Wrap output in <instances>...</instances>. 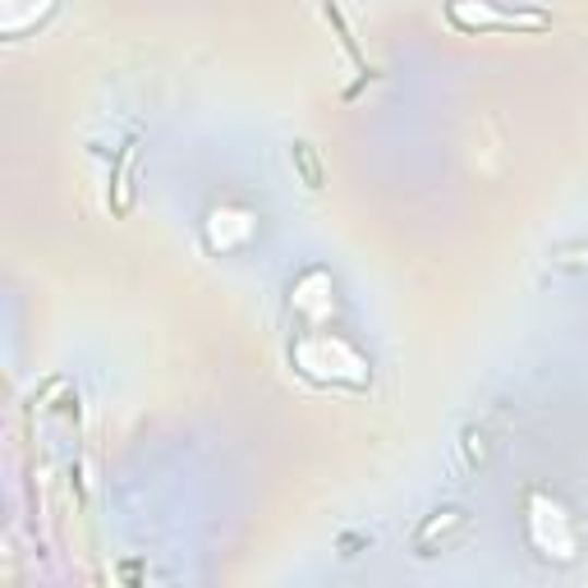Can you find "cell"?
<instances>
[{"mask_svg": "<svg viewBox=\"0 0 588 588\" xmlns=\"http://www.w3.org/2000/svg\"><path fill=\"white\" fill-rule=\"evenodd\" d=\"M446 19L460 33H542L552 28L548 10H496L492 0H451Z\"/></svg>", "mask_w": 588, "mask_h": 588, "instance_id": "6da1fadb", "label": "cell"}, {"mask_svg": "<svg viewBox=\"0 0 588 588\" xmlns=\"http://www.w3.org/2000/svg\"><path fill=\"white\" fill-rule=\"evenodd\" d=\"M469 533V511L465 506H437L432 515H423V525L413 529V556H437L442 548H451L455 538Z\"/></svg>", "mask_w": 588, "mask_h": 588, "instance_id": "7a4b0ae2", "label": "cell"}, {"mask_svg": "<svg viewBox=\"0 0 588 588\" xmlns=\"http://www.w3.org/2000/svg\"><path fill=\"white\" fill-rule=\"evenodd\" d=\"M134 189H139V134H129L116 147V157H111V189H106L111 216H129V212H134Z\"/></svg>", "mask_w": 588, "mask_h": 588, "instance_id": "3957f363", "label": "cell"}, {"mask_svg": "<svg viewBox=\"0 0 588 588\" xmlns=\"http://www.w3.org/2000/svg\"><path fill=\"white\" fill-rule=\"evenodd\" d=\"M322 19L332 24V33H336V41H340V51L359 64V74H377V64H368V56H363V47H359V37H355V28H350V19H345V10L336 5V0H322Z\"/></svg>", "mask_w": 588, "mask_h": 588, "instance_id": "277c9868", "label": "cell"}, {"mask_svg": "<svg viewBox=\"0 0 588 588\" xmlns=\"http://www.w3.org/2000/svg\"><path fill=\"white\" fill-rule=\"evenodd\" d=\"M290 166L299 170L303 189H313V193H322V189H326V170H322V157H317V147H313L309 139H295V143H290Z\"/></svg>", "mask_w": 588, "mask_h": 588, "instance_id": "5b68a950", "label": "cell"}, {"mask_svg": "<svg viewBox=\"0 0 588 588\" xmlns=\"http://www.w3.org/2000/svg\"><path fill=\"white\" fill-rule=\"evenodd\" d=\"M460 451H465V469H483L488 455H492L488 428H483V423H469V428L460 432Z\"/></svg>", "mask_w": 588, "mask_h": 588, "instance_id": "8992f818", "label": "cell"}, {"mask_svg": "<svg viewBox=\"0 0 588 588\" xmlns=\"http://www.w3.org/2000/svg\"><path fill=\"white\" fill-rule=\"evenodd\" d=\"M363 542H373V538H359V533H345V538H340V548H345V556H355V548H363Z\"/></svg>", "mask_w": 588, "mask_h": 588, "instance_id": "52a82bcc", "label": "cell"}]
</instances>
